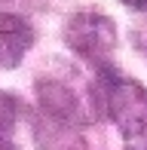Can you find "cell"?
Segmentation results:
<instances>
[{
  "label": "cell",
  "instance_id": "cell-1",
  "mask_svg": "<svg viewBox=\"0 0 147 150\" xmlns=\"http://www.w3.org/2000/svg\"><path fill=\"white\" fill-rule=\"evenodd\" d=\"M101 110L117 122L126 150H147V89L138 80L101 67L98 74Z\"/></svg>",
  "mask_w": 147,
  "mask_h": 150
},
{
  "label": "cell",
  "instance_id": "cell-2",
  "mask_svg": "<svg viewBox=\"0 0 147 150\" xmlns=\"http://www.w3.org/2000/svg\"><path fill=\"white\" fill-rule=\"evenodd\" d=\"M64 40L80 58L104 61L117 46V25L98 12H77L64 28Z\"/></svg>",
  "mask_w": 147,
  "mask_h": 150
},
{
  "label": "cell",
  "instance_id": "cell-3",
  "mask_svg": "<svg viewBox=\"0 0 147 150\" xmlns=\"http://www.w3.org/2000/svg\"><path fill=\"white\" fill-rule=\"evenodd\" d=\"M34 43V31L22 16L0 12V67H18Z\"/></svg>",
  "mask_w": 147,
  "mask_h": 150
},
{
  "label": "cell",
  "instance_id": "cell-4",
  "mask_svg": "<svg viewBox=\"0 0 147 150\" xmlns=\"http://www.w3.org/2000/svg\"><path fill=\"white\" fill-rule=\"evenodd\" d=\"M40 101L43 107L58 120H77V98L58 83H40Z\"/></svg>",
  "mask_w": 147,
  "mask_h": 150
},
{
  "label": "cell",
  "instance_id": "cell-5",
  "mask_svg": "<svg viewBox=\"0 0 147 150\" xmlns=\"http://www.w3.org/2000/svg\"><path fill=\"white\" fill-rule=\"evenodd\" d=\"M16 117H18V104H16V98H12V95H6V92H0V138L12 132Z\"/></svg>",
  "mask_w": 147,
  "mask_h": 150
},
{
  "label": "cell",
  "instance_id": "cell-6",
  "mask_svg": "<svg viewBox=\"0 0 147 150\" xmlns=\"http://www.w3.org/2000/svg\"><path fill=\"white\" fill-rule=\"evenodd\" d=\"M129 9H135V12H147V0H123Z\"/></svg>",
  "mask_w": 147,
  "mask_h": 150
},
{
  "label": "cell",
  "instance_id": "cell-7",
  "mask_svg": "<svg viewBox=\"0 0 147 150\" xmlns=\"http://www.w3.org/2000/svg\"><path fill=\"white\" fill-rule=\"evenodd\" d=\"M0 150H18L16 144H9V141H3V138H0Z\"/></svg>",
  "mask_w": 147,
  "mask_h": 150
}]
</instances>
